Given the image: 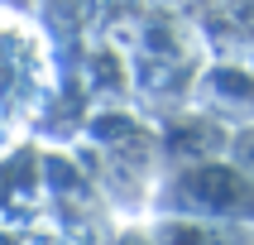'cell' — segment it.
<instances>
[{"label": "cell", "mask_w": 254, "mask_h": 245, "mask_svg": "<svg viewBox=\"0 0 254 245\" xmlns=\"http://www.w3.org/2000/svg\"><path fill=\"white\" fill-rule=\"evenodd\" d=\"M240 173H245V178H254V135H245V140H240Z\"/></svg>", "instance_id": "1"}]
</instances>
